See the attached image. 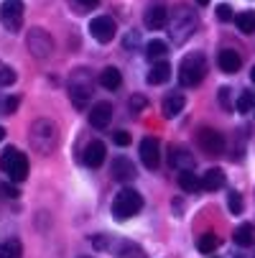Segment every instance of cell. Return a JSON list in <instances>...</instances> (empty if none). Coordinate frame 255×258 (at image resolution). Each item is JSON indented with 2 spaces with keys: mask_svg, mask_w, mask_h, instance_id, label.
<instances>
[{
  "mask_svg": "<svg viewBox=\"0 0 255 258\" xmlns=\"http://www.w3.org/2000/svg\"><path fill=\"white\" fill-rule=\"evenodd\" d=\"M28 143H31V149L36 154L49 156L56 149V143H59V128H56V123L54 120H46V118L31 123V128H28Z\"/></svg>",
  "mask_w": 255,
  "mask_h": 258,
  "instance_id": "cell-1",
  "label": "cell"
},
{
  "mask_svg": "<svg viewBox=\"0 0 255 258\" xmlns=\"http://www.w3.org/2000/svg\"><path fill=\"white\" fill-rule=\"evenodd\" d=\"M204 75H207V59H204V54L194 51V54L181 59V64H179V82L184 87H197L204 80Z\"/></svg>",
  "mask_w": 255,
  "mask_h": 258,
  "instance_id": "cell-2",
  "label": "cell"
},
{
  "mask_svg": "<svg viewBox=\"0 0 255 258\" xmlns=\"http://www.w3.org/2000/svg\"><path fill=\"white\" fill-rule=\"evenodd\" d=\"M197 31V16L189 11V8H176L174 11V18H171V39H174V44H184L189 36Z\"/></svg>",
  "mask_w": 255,
  "mask_h": 258,
  "instance_id": "cell-3",
  "label": "cell"
},
{
  "mask_svg": "<svg viewBox=\"0 0 255 258\" xmlns=\"http://www.w3.org/2000/svg\"><path fill=\"white\" fill-rule=\"evenodd\" d=\"M143 210V197L135 189H120L113 200V215L118 220H128Z\"/></svg>",
  "mask_w": 255,
  "mask_h": 258,
  "instance_id": "cell-4",
  "label": "cell"
},
{
  "mask_svg": "<svg viewBox=\"0 0 255 258\" xmlns=\"http://www.w3.org/2000/svg\"><path fill=\"white\" fill-rule=\"evenodd\" d=\"M0 169L11 176V181H23L28 176V159L18 149H8L0 156Z\"/></svg>",
  "mask_w": 255,
  "mask_h": 258,
  "instance_id": "cell-5",
  "label": "cell"
},
{
  "mask_svg": "<svg viewBox=\"0 0 255 258\" xmlns=\"http://www.w3.org/2000/svg\"><path fill=\"white\" fill-rule=\"evenodd\" d=\"M26 46H28V54L36 59H49L54 54V41L44 28H31L26 36Z\"/></svg>",
  "mask_w": 255,
  "mask_h": 258,
  "instance_id": "cell-6",
  "label": "cell"
},
{
  "mask_svg": "<svg viewBox=\"0 0 255 258\" xmlns=\"http://www.w3.org/2000/svg\"><path fill=\"white\" fill-rule=\"evenodd\" d=\"M69 97L77 107H84L87 100L92 97V80L87 75V69H77L71 75V82H69Z\"/></svg>",
  "mask_w": 255,
  "mask_h": 258,
  "instance_id": "cell-7",
  "label": "cell"
},
{
  "mask_svg": "<svg viewBox=\"0 0 255 258\" xmlns=\"http://www.w3.org/2000/svg\"><path fill=\"white\" fill-rule=\"evenodd\" d=\"M0 23H3L11 33L21 31V26H23V0H3V6H0Z\"/></svg>",
  "mask_w": 255,
  "mask_h": 258,
  "instance_id": "cell-8",
  "label": "cell"
},
{
  "mask_svg": "<svg viewBox=\"0 0 255 258\" xmlns=\"http://www.w3.org/2000/svg\"><path fill=\"white\" fill-rule=\"evenodd\" d=\"M197 143L207 156H220L225 151V136L220 131H212V128H202L197 136Z\"/></svg>",
  "mask_w": 255,
  "mask_h": 258,
  "instance_id": "cell-9",
  "label": "cell"
},
{
  "mask_svg": "<svg viewBox=\"0 0 255 258\" xmlns=\"http://www.w3.org/2000/svg\"><path fill=\"white\" fill-rule=\"evenodd\" d=\"M90 33H92V39H95V41L107 44V41H113V39H115L118 23H115L110 16H97V18H92V23H90Z\"/></svg>",
  "mask_w": 255,
  "mask_h": 258,
  "instance_id": "cell-10",
  "label": "cell"
},
{
  "mask_svg": "<svg viewBox=\"0 0 255 258\" xmlns=\"http://www.w3.org/2000/svg\"><path fill=\"white\" fill-rule=\"evenodd\" d=\"M140 161L145 169H156L158 161H161V154H158V141L156 138H143L140 141Z\"/></svg>",
  "mask_w": 255,
  "mask_h": 258,
  "instance_id": "cell-11",
  "label": "cell"
},
{
  "mask_svg": "<svg viewBox=\"0 0 255 258\" xmlns=\"http://www.w3.org/2000/svg\"><path fill=\"white\" fill-rule=\"evenodd\" d=\"M110 174H113V179H115V181H120V184H128V181H133V179L138 176V171H135L133 161H128V159H123V156H118V159L113 161Z\"/></svg>",
  "mask_w": 255,
  "mask_h": 258,
  "instance_id": "cell-12",
  "label": "cell"
},
{
  "mask_svg": "<svg viewBox=\"0 0 255 258\" xmlns=\"http://www.w3.org/2000/svg\"><path fill=\"white\" fill-rule=\"evenodd\" d=\"M110 120H113V105H110V102H97V105H92V110H90V123H92L95 128H107V125H110Z\"/></svg>",
  "mask_w": 255,
  "mask_h": 258,
  "instance_id": "cell-13",
  "label": "cell"
},
{
  "mask_svg": "<svg viewBox=\"0 0 255 258\" xmlns=\"http://www.w3.org/2000/svg\"><path fill=\"white\" fill-rule=\"evenodd\" d=\"M105 143L102 141H90L87 146H84V154H82V161L90 166V169H97L102 161H105Z\"/></svg>",
  "mask_w": 255,
  "mask_h": 258,
  "instance_id": "cell-14",
  "label": "cell"
},
{
  "mask_svg": "<svg viewBox=\"0 0 255 258\" xmlns=\"http://www.w3.org/2000/svg\"><path fill=\"white\" fill-rule=\"evenodd\" d=\"M143 23H145V28H148V31H158V28H163L168 23V11L163 6H153V8L145 11Z\"/></svg>",
  "mask_w": 255,
  "mask_h": 258,
  "instance_id": "cell-15",
  "label": "cell"
},
{
  "mask_svg": "<svg viewBox=\"0 0 255 258\" xmlns=\"http://www.w3.org/2000/svg\"><path fill=\"white\" fill-rule=\"evenodd\" d=\"M217 64H220V69L225 72V75H235V72L240 69V64H242V59L235 49H222L220 56H217Z\"/></svg>",
  "mask_w": 255,
  "mask_h": 258,
  "instance_id": "cell-16",
  "label": "cell"
},
{
  "mask_svg": "<svg viewBox=\"0 0 255 258\" xmlns=\"http://www.w3.org/2000/svg\"><path fill=\"white\" fill-rule=\"evenodd\" d=\"M220 187H225V171L222 169H209L202 176V189L204 192H217Z\"/></svg>",
  "mask_w": 255,
  "mask_h": 258,
  "instance_id": "cell-17",
  "label": "cell"
},
{
  "mask_svg": "<svg viewBox=\"0 0 255 258\" xmlns=\"http://www.w3.org/2000/svg\"><path fill=\"white\" fill-rule=\"evenodd\" d=\"M184 95H168L166 100H163V105H161V110H163V118H176L181 110H184Z\"/></svg>",
  "mask_w": 255,
  "mask_h": 258,
  "instance_id": "cell-18",
  "label": "cell"
},
{
  "mask_svg": "<svg viewBox=\"0 0 255 258\" xmlns=\"http://www.w3.org/2000/svg\"><path fill=\"white\" fill-rule=\"evenodd\" d=\"M171 166H176V169H181V171H184V169H194V156L187 151V149H174V146H171Z\"/></svg>",
  "mask_w": 255,
  "mask_h": 258,
  "instance_id": "cell-19",
  "label": "cell"
},
{
  "mask_svg": "<svg viewBox=\"0 0 255 258\" xmlns=\"http://www.w3.org/2000/svg\"><path fill=\"white\" fill-rule=\"evenodd\" d=\"M179 187L184 189V192H197V189H202V179L194 174V169H184L179 174Z\"/></svg>",
  "mask_w": 255,
  "mask_h": 258,
  "instance_id": "cell-20",
  "label": "cell"
},
{
  "mask_svg": "<svg viewBox=\"0 0 255 258\" xmlns=\"http://www.w3.org/2000/svg\"><path fill=\"white\" fill-rule=\"evenodd\" d=\"M171 77V64L168 61H156L153 69L148 72V85H163Z\"/></svg>",
  "mask_w": 255,
  "mask_h": 258,
  "instance_id": "cell-21",
  "label": "cell"
},
{
  "mask_svg": "<svg viewBox=\"0 0 255 258\" xmlns=\"http://www.w3.org/2000/svg\"><path fill=\"white\" fill-rule=\"evenodd\" d=\"M120 82H123V77H120V72H118L115 67H107V69L100 72V85H102L105 90H118Z\"/></svg>",
  "mask_w": 255,
  "mask_h": 258,
  "instance_id": "cell-22",
  "label": "cell"
},
{
  "mask_svg": "<svg viewBox=\"0 0 255 258\" xmlns=\"http://www.w3.org/2000/svg\"><path fill=\"white\" fill-rule=\"evenodd\" d=\"M252 240H255L252 225H250V223H242V225L235 230V243H237L240 248H247V245H252Z\"/></svg>",
  "mask_w": 255,
  "mask_h": 258,
  "instance_id": "cell-23",
  "label": "cell"
},
{
  "mask_svg": "<svg viewBox=\"0 0 255 258\" xmlns=\"http://www.w3.org/2000/svg\"><path fill=\"white\" fill-rule=\"evenodd\" d=\"M237 28L242 33H255V11H242L237 18H235Z\"/></svg>",
  "mask_w": 255,
  "mask_h": 258,
  "instance_id": "cell-24",
  "label": "cell"
},
{
  "mask_svg": "<svg viewBox=\"0 0 255 258\" xmlns=\"http://www.w3.org/2000/svg\"><path fill=\"white\" fill-rule=\"evenodd\" d=\"M118 255L120 258H145V250L135 243H120L118 245Z\"/></svg>",
  "mask_w": 255,
  "mask_h": 258,
  "instance_id": "cell-25",
  "label": "cell"
},
{
  "mask_svg": "<svg viewBox=\"0 0 255 258\" xmlns=\"http://www.w3.org/2000/svg\"><path fill=\"white\" fill-rule=\"evenodd\" d=\"M217 245H220V240H217L214 233H204V235H199V240H197V248H199L202 253H214Z\"/></svg>",
  "mask_w": 255,
  "mask_h": 258,
  "instance_id": "cell-26",
  "label": "cell"
},
{
  "mask_svg": "<svg viewBox=\"0 0 255 258\" xmlns=\"http://www.w3.org/2000/svg\"><path fill=\"white\" fill-rule=\"evenodd\" d=\"M23 248H21V240H8L6 245H0V258H21Z\"/></svg>",
  "mask_w": 255,
  "mask_h": 258,
  "instance_id": "cell-27",
  "label": "cell"
},
{
  "mask_svg": "<svg viewBox=\"0 0 255 258\" xmlns=\"http://www.w3.org/2000/svg\"><path fill=\"white\" fill-rule=\"evenodd\" d=\"M235 107H237V113H252V107H255V95H252V92H240Z\"/></svg>",
  "mask_w": 255,
  "mask_h": 258,
  "instance_id": "cell-28",
  "label": "cell"
},
{
  "mask_svg": "<svg viewBox=\"0 0 255 258\" xmlns=\"http://www.w3.org/2000/svg\"><path fill=\"white\" fill-rule=\"evenodd\" d=\"M145 56H148L151 61H153V59L166 56V44H163V41H158V39H153L148 46H145Z\"/></svg>",
  "mask_w": 255,
  "mask_h": 258,
  "instance_id": "cell-29",
  "label": "cell"
},
{
  "mask_svg": "<svg viewBox=\"0 0 255 258\" xmlns=\"http://www.w3.org/2000/svg\"><path fill=\"white\" fill-rule=\"evenodd\" d=\"M16 82V69L0 61V87H11Z\"/></svg>",
  "mask_w": 255,
  "mask_h": 258,
  "instance_id": "cell-30",
  "label": "cell"
},
{
  "mask_svg": "<svg viewBox=\"0 0 255 258\" xmlns=\"http://www.w3.org/2000/svg\"><path fill=\"white\" fill-rule=\"evenodd\" d=\"M227 207H230L232 215H240V212H242V197H240L237 192H230V197H227Z\"/></svg>",
  "mask_w": 255,
  "mask_h": 258,
  "instance_id": "cell-31",
  "label": "cell"
},
{
  "mask_svg": "<svg viewBox=\"0 0 255 258\" xmlns=\"http://www.w3.org/2000/svg\"><path fill=\"white\" fill-rule=\"evenodd\" d=\"M217 18L220 21H232V8L230 6H217Z\"/></svg>",
  "mask_w": 255,
  "mask_h": 258,
  "instance_id": "cell-32",
  "label": "cell"
},
{
  "mask_svg": "<svg viewBox=\"0 0 255 258\" xmlns=\"http://www.w3.org/2000/svg\"><path fill=\"white\" fill-rule=\"evenodd\" d=\"M113 141L118 146H128L130 143V136H128V131H118V133H113Z\"/></svg>",
  "mask_w": 255,
  "mask_h": 258,
  "instance_id": "cell-33",
  "label": "cell"
},
{
  "mask_svg": "<svg viewBox=\"0 0 255 258\" xmlns=\"http://www.w3.org/2000/svg\"><path fill=\"white\" fill-rule=\"evenodd\" d=\"M138 44H140V36L138 33H128L125 36V49H135Z\"/></svg>",
  "mask_w": 255,
  "mask_h": 258,
  "instance_id": "cell-34",
  "label": "cell"
},
{
  "mask_svg": "<svg viewBox=\"0 0 255 258\" xmlns=\"http://www.w3.org/2000/svg\"><path fill=\"white\" fill-rule=\"evenodd\" d=\"M143 107H145V100L143 97H133L130 100V110H133V113H140Z\"/></svg>",
  "mask_w": 255,
  "mask_h": 258,
  "instance_id": "cell-35",
  "label": "cell"
},
{
  "mask_svg": "<svg viewBox=\"0 0 255 258\" xmlns=\"http://www.w3.org/2000/svg\"><path fill=\"white\" fill-rule=\"evenodd\" d=\"M16 107H18V97L6 100V113H8V115H11V113H16Z\"/></svg>",
  "mask_w": 255,
  "mask_h": 258,
  "instance_id": "cell-36",
  "label": "cell"
},
{
  "mask_svg": "<svg viewBox=\"0 0 255 258\" xmlns=\"http://www.w3.org/2000/svg\"><path fill=\"white\" fill-rule=\"evenodd\" d=\"M3 192H6V195H8V197H11V200H16V197H18V195H21V192H18V189H16V187H13V184H6V187H3Z\"/></svg>",
  "mask_w": 255,
  "mask_h": 258,
  "instance_id": "cell-37",
  "label": "cell"
},
{
  "mask_svg": "<svg viewBox=\"0 0 255 258\" xmlns=\"http://www.w3.org/2000/svg\"><path fill=\"white\" fill-rule=\"evenodd\" d=\"M220 100H222V105H225V107H230V90H227V87H222V90H220Z\"/></svg>",
  "mask_w": 255,
  "mask_h": 258,
  "instance_id": "cell-38",
  "label": "cell"
},
{
  "mask_svg": "<svg viewBox=\"0 0 255 258\" xmlns=\"http://www.w3.org/2000/svg\"><path fill=\"white\" fill-rule=\"evenodd\" d=\"M77 3H79L82 8H95V6L100 3V0H77Z\"/></svg>",
  "mask_w": 255,
  "mask_h": 258,
  "instance_id": "cell-39",
  "label": "cell"
},
{
  "mask_svg": "<svg viewBox=\"0 0 255 258\" xmlns=\"http://www.w3.org/2000/svg\"><path fill=\"white\" fill-rule=\"evenodd\" d=\"M250 80H252V85H255V67L250 69Z\"/></svg>",
  "mask_w": 255,
  "mask_h": 258,
  "instance_id": "cell-40",
  "label": "cell"
},
{
  "mask_svg": "<svg viewBox=\"0 0 255 258\" xmlns=\"http://www.w3.org/2000/svg\"><path fill=\"white\" fill-rule=\"evenodd\" d=\"M3 138H6V128H3V125H0V141H3Z\"/></svg>",
  "mask_w": 255,
  "mask_h": 258,
  "instance_id": "cell-41",
  "label": "cell"
},
{
  "mask_svg": "<svg viewBox=\"0 0 255 258\" xmlns=\"http://www.w3.org/2000/svg\"><path fill=\"white\" fill-rule=\"evenodd\" d=\"M197 3H199V6H207V3H209V0H197Z\"/></svg>",
  "mask_w": 255,
  "mask_h": 258,
  "instance_id": "cell-42",
  "label": "cell"
},
{
  "mask_svg": "<svg viewBox=\"0 0 255 258\" xmlns=\"http://www.w3.org/2000/svg\"><path fill=\"white\" fill-rule=\"evenodd\" d=\"M0 113H6V105H0Z\"/></svg>",
  "mask_w": 255,
  "mask_h": 258,
  "instance_id": "cell-43",
  "label": "cell"
},
{
  "mask_svg": "<svg viewBox=\"0 0 255 258\" xmlns=\"http://www.w3.org/2000/svg\"><path fill=\"white\" fill-rule=\"evenodd\" d=\"M79 258H90V255H79Z\"/></svg>",
  "mask_w": 255,
  "mask_h": 258,
  "instance_id": "cell-44",
  "label": "cell"
},
{
  "mask_svg": "<svg viewBox=\"0 0 255 258\" xmlns=\"http://www.w3.org/2000/svg\"><path fill=\"white\" fill-rule=\"evenodd\" d=\"M252 115H255V107H252Z\"/></svg>",
  "mask_w": 255,
  "mask_h": 258,
  "instance_id": "cell-45",
  "label": "cell"
}]
</instances>
